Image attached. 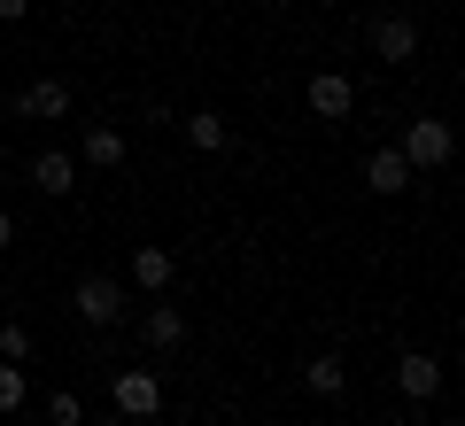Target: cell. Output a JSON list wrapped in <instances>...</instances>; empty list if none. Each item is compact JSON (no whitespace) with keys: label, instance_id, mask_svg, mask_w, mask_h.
I'll list each match as a JSON object with an SVG mask.
<instances>
[{"label":"cell","instance_id":"obj_1","mask_svg":"<svg viewBox=\"0 0 465 426\" xmlns=\"http://www.w3.org/2000/svg\"><path fill=\"white\" fill-rule=\"evenodd\" d=\"M396 155H403L411 171H442L450 155H458V132H450L442 116H419V124H411V132L396 140Z\"/></svg>","mask_w":465,"mask_h":426},{"label":"cell","instance_id":"obj_2","mask_svg":"<svg viewBox=\"0 0 465 426\" xmlns=\"http://www.w3.org/2000/svg\"><path fill=\"white\" fill-rule=\"evenodd\" d=\"M70 311H78V326H116V318H124V287H116L109 272H85L78 287H70Z\"/></svg>","mask_w":465,"mask_h":426},{"label":"cell","instance_id":"obj_3","mask_svg":"<svg viewBox=\"0 0 465 426\" xmlns=\"http://www.w3.org/2000/svg\"><path fill=\"white\" fill-rule=\"evenodd\" d=\"M109 395H116L124 419H155V411H163V380H155V372H116Z\"/></svg>","mask_w":465,"mask_h":426},{"label":"cell","instance_id":"obj_4","mask_svg":"<svg viewBox=\"0 0 465 426\" xmlns=\"http://www.w3.org/2000/svg\"><path fill=\"white\" fill-rule=\"evenodd\" d=\"M311 109L326 116V124H341V116L357 109V85H349L341 70H318V78H311Z\"/></svg>","mask_w":465,"mask_h":426},{"label":"cell","instance_id":"obj_5","mask_svg":"<svg viewBox=\"0 0 465 426\" xmlns=\"http://www.w3.org/2000/svg\"><path fill=\"white\" fill-rule=\"evenodd\" d=\"M372 54H381V63H411L419 54V24L411 16H381L372 24Z\"/></svg>","mask_w":465,"mask_h":426},{"label":"cell","instance_id":"obj_6","mask_svg":"<svg viewBox=\"0 0 465 426\" xmlns=\"http://www.w3.org/2000/svg\"><path fill=\"white\" fill-rule=\"evenodd\" d=\"M396 388L411 395V403H427V395H442V364H434L427 349H411V357L396 364Z\"/></svg>","mask_w":465,"mask_h":426},{"label":"cell","instance_id":"obj_7","mask_svg":"<svg viewBox=\"0 0 465 426\" xmlns=\"http://www.w3.org/2000/svg\"><path fill=\"white\" fill-rule=\"evenodd\" d=\"M411 179H419V171L403 163L396 148H372V155H365V186H372V194H403Z\"/></svg>","mask_w":465,"mask_h":426},{"label":"cell","instance_id":"obj_8","mask_svg":"<svg viewBox=\"0 0 465 426\" xmlns=\"http://www.w3.org/2000/svg\"><path fill=\"white\" fill-rule=\"evenodd\" d=\"M16 109L54 124V116H70V85H63V78H39V85H24V94H16Z\"/></svg>","mask_w":465,"mask_h":426},{"label":"cell","instance_id":"obj_9","mask_svg":"<svg viewBox=\"0 0 465 426\" xmlns=\"http://www.w3.org/2000/svg\"><path fill=\"white\" fill-rule=\"evenodd\" d=\"M78 155H85V163H101V171H116V163H124V132H116V124H85Z\"/></svg>","mask_w":465,"mask_h":426},{"label":"cell","instance_id":"obj_10","mask_svg":"<svg viewBox=\"0 0 465 426\" xmlns=\"http://www.w3.org/2000/svg\"><path fill=\"white\" fill-rule=\"evenodd\" d=\"M32 179H39V194H70V186H78V163H70L63 148H47V155L32 163Z\"/></svg>","mask_w":465,"mask_h":426},{"label":"cell","instance_id":"obj_11","mask_svg":"<svg viewBox=\"0 0 465 426\" xmlns=\"http://www.w3.org/2000/svg\"><path fill=\"white\" fill-rule=\"evenodd\" d=\"M140 333H148V349H179L186 342V318L171 311V302H155V311L140 318Z\"/></svg>","mask_w":465,"mask_h":426},{"label":"cell","instance_id":"obj_12","mask_svg":"<svg viewBox=\"0 0 465 426\" xmlns=\"http://www.w3.org/2000/svg\"><path fill=\"white\" fill-rule=\"evenodd\" d=\"M133 279L148 287V295H163L171 287V248H133Z\"/></svg>","mask_w":465,"mask_h":426},{"label":"cell","instance_id":"obj_13","mask_svg":"<svg viewBox=\"0 0 465 426\" xmlns=\"http://www.w3.org/2000/svg\"><path fill=\"white\" fill-rule=\"evenodd\" d=\"M302 388H311V395H341L349 388V364L341 357H311V364H302Z\"/></svg>","mask_w":465,"mask_h":426},{"label":"cell","instance_id":"obj_14","mask_svg":"<svg viewBox=\"0 0 465 426\" xmlns=\"http://www.w3.org/2000/svg\"><path fill=\"white\" fill-rule=\"evenodd\" d=\"M186 140H194V148H232V132H225V116H217V109H194V116H186Z\"/></svg>","mask_w":465,"mask_h":426},{"label":"cell","instance_id":"obj_15","mask_svg":"<svg viewBox=\"0 0 465 426\" xmlns=\"http://www.w3.org/2000/svg\"><path fill=\"white\" fill-rule=\"evenodd\" d=\"M24 364H0V419H8V411H24Z\"/></svg>","mask_w":465,"mask_h":426},{"label":"cell","instance_id":"obj_16","mask_svg":"<svg viewBox=\"0 0 465 426\" xmlns=\"http://www.w3.org/2000/svg\"><path fill=\"white\" fill-rule=\"evenodd\" d=\"M78 419H85V403H78L70 388H54V395H47V426H78Z\"/></svg>","mask_w":465,"mask_h":426},{"label":"cell","instance_id":"obj_17","mask_svg":"<svg viewBox=\"0 0 465 426\" xmlns=\"http://www.w3.org/2000/svg\"><path fill=\"white\" fill-rule=\"evenodd\" d=\"M32 357V326H0V364H24Z\"/></svg>","mask_w":465,"mask_h":426},{"label":"cell","instance_id":"obj_18","mask_svg":"<svg viewBox=\"0 0 465 426\" xmlns=\"http://www.w3.org/2000/svg\"><path fill=\"white\" fill-rule=\"evenodd\" d=\"M32 16V0H0V24H24Z\"/></svg>","mask_w":465,"mask_h":426},{"label":"cell","instance_id":"obj_19","mask_svg":"<svg viewBox=\"0 0 465 426\" xmlns=\"http://www.w3.org/2000/svg\"><path fill=\"white\" fill-rule=\"evenodd\" d=\"M8 241H16V217H8V210H0V256H8Z\"/></svg>","mask_w":465,"mask_h":426}]
</instances>
